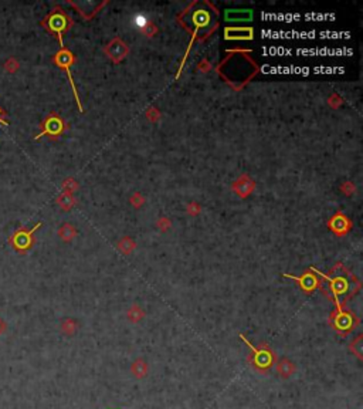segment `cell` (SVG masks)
<instances>
[{
    "label": "cell",
    "mask_w": 363,
    "mask_h": 409,
    "mask_svg": "<svg viewBox=\"0 0 363 409\" xmlns=\"http://www.w3.org/2000/svg\"><path fill=\"white\" fill-rule=\"evenodd\" d=\"M54 63L57 64L58 67H61V68H64L67 71V74H68V80H70V83H71V86H73V90H74V94H76V97H77V91H76V87H74V81H73V77H71V73H70V66H71V63H73V55H71V53L68 51V50H61L60 53H57V54L54 55ZM78 101V98H77ZM78 107H80V110H82L81 108V104H80V101H78Z\"/></svg>",
    "instance_id": "obj_5"
},
{
    "label": "cell",
    "mask_w": 363,
    "mask_h": 409,
    "mask_svg": "<svg viewBox=\"0 0 363 409\" xmlns=\"http://www.w3.org/2000/svg\"><path fill=\"white\" fill-rule=\"evenodd\" d=\"M4 70L7 73H16L19 70V61L14 57H9L4 63Z\"/></svg>",
    "instance_id": "obj_10"
},
{
    "label": "cell",
    "mask_w": 363,
    "mask_h": 409,
    "mask_svg": "<svg viewBox=\"0 0 363 409\" xmlns=\"http://www.w3.org/2000/svg\"><path fill=\"white\" fill-rule=\"evenodd\" d=\"M285 277L295 278L298 283L301 284V287L304 288V290H307V291L314 290V288L317 287V284H318V281H317V280H315L312 276H309V274H304L302 277H294V276H289V274H285Z\"/></svg>",
    "instance_id": "obj_8"
},
{
    "label": "cell",
    "mask_w": 363,
    "mask_h": 409,
    "mask_svg": "<svg viewBox=\"0 0 363 409\" xmlns=\"http://www.w3.org/2000/svg\"><path fill=\"white\" fill-rule=\"evenodd\" d=\"M41 24L44 26L50 33L55 34L58 37L60 45L63 47V33L68 29V24H70V20H68V17H67L66 14L60 9H55V10L51 11L45 17L44 20L41 22Z\"/></svg>",
    "instance_id": "obj_2"
},
{
    "label": "cell",
    "mask_w": 363,
    "mask_h": 409,
    "mask_svg": "<svg viewBox=\"0 0 363 409\" xmlns=\"http://www.w3.org/2000/svg\"><path fill=\"white\" fill-rule=\"evenodd\" d=\"M0 125H4V127L9 125V121H7V112L3 110L1 107H0Z\"/></svg>",
    "instance_id": "obj_13"
},
{
    "label": "cell",
    "mask_w": 363,
    "mask_h": 409,
    "mask_svg": "<svg viewBox=\"0 0 363 409\" xmlns=\"http://www.w3.org/2000/svg\"><path fill=\"white\" fill-rule=\"evenodd\" d=\"M4 330H6V324H4V322H3V320L0 318V332H3Z\"/></svg>",
    "instance_id": "obj_14"
},
{
    "label": "cell",
    "mask_w": 363,
    "mask_h": 409,
    "mask_svg": "<svg viewBox=\"0 0 363 409\" xmlns=\"http://www.w3.org/2000/svg\"><path fill=\"white\" fill-rule=\"evenodd\" d=\"M41 222L36 223V226L32 227V229H27V227H22L19 230L13 233L9 239V243L13 246V249L19 253H26L29 252L34 244V232L41 227Z\"/></svg>",
    "instance_id": "obj_1"
},
{
    "label": "cell",
    "mask_w": 363,
    "mask_h": 409,
    "mask_svg": "<svg viewBox=\"0 0 363 409\" xmlns=\"http://www.w3.org/2000/svg\"><path fill=\"white\" fill-rule=\"evenodd\" d=\"M63 128L64 127H63L61 118L58 115H55L54 112H51L43 121V124H41V131H40V134H37L34 138L39 139L43 135H51L53 138H55V136H58L60 134L63 133Z\"/></svg>",
    "instance_id": "obj_4"
},
{
    "label": "cell",
    "mask_w": 363,
    "mask_h": 409,
    "mask_svg": "<svg viewBox=\"0 0 363 409\" xmlns=\"http://www.w3.org/2000/svg\"><path fill=\"white\" fill-rule=\"evenodd\" d=\"M336 327H338L339 330H348V328L351 327V317L346 316V314H343V313H341L339 317L336 318Z\"/></svg>",
    "instance_id": "obj_9"
},
{
    "label": "cell",
    "mask_w": 363,
    "mask_h": 409,
    "mask_svg": "<svg viewBox=\"0 0 363 409\" xmlns=\"http://www.w3.org/2000/svg\"><path fill=\"white\" fill-rule=\"evenodd\" d=\"M240 337H242V341L248 345V348L254 353L253 357H251V363H254V366H257L260 371H265V369H268L271 365L274 364L275 357L274 354H273V351H270V350L265 348V347L264 348H261V350H258V348L254 347L253 344H250V341H247L244 335H240Z\"/></svg>",
    "instance_id": "obj_3"
},
{
    "label": "cell",
    "mask_w": 363,
    "mask_h": 409,
    "mask_svg": "<svg viewBox=\"0 0 363 409\" xmlns=\"http://www.w3.org/2000/svg\"><path fill=\"white\" fill-rule=\"evenodd\" d=\"M351 350L353 354H356L359 358H362V337H358L352 344H351Z\"/></svg>",
    "instance_id": "obj_11"
},
{
    "label": "cell",
    "mask_w": 363,
    "mask_h": 409,
    "mask_svg": "<svg viewBox=\"0 0 363 409\" xmlns=\"http://www.w3.org/2000/svg\"><path fill=\"white\" fill-rule=\"evenodd\" d=\"M131 372L135 378L141 379L143 376L148 374V364L143 358H138L136 361H133L132 366H131Z\"/></svg>",
    "instance_id": "obj_7"
},
{
    "label": "cell",
    "mask_w": 363,
    "mask_h": 409,
    "mask_svg": "<svg viewBox=\"0 0 363 409\" xmlns=\"http://www.w3.org/2000/svg\"><path fill=\"white\" fill-rule=\"evenodd\" d=\"M61 328H63V331L66 332V334L71 335V334H74V332H76L77 325H76V322H74L73 320H66L64 322H63Z\"/></svg>",
    "instance_id": "obj_12"
},
{
    "label": "cell",
    "mask_w": 363,
    "mask_h": 409,
    "mask_svg": "<svg viewBox=\"0 0 363 409\" xmlns=\"http://www.w3.org/2000/svg\"><path fill=\"white\" fill-rule=\"evenodd\" d=\"M277 369H278V374L282 376V378H289V376L295 372L297 366H295V364H294L291 360H288V358H281V360L278 361V364H277Z\"/></svg>",
    "instance_id": "obj_6"
}]
</instances>
